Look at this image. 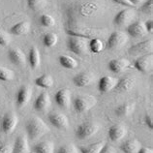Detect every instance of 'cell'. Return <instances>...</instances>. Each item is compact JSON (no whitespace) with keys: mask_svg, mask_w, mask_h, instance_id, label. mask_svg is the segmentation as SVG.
<instances>
[{"mask_svg":"<svg viewBox=\"0 0 153 153\" xmlns=\"http://www.w3.org/2000/svg\"><path fill=\"white\" fill-rule=\"evenodd\" d=\"M25 130L28 139H30L31 140H36L45 136L47 133H49L50 128L48 127L43 119L38 116H33L26 122Z\"/></svg>","mask_w":153,"mask_h":153,"instance_id":"cell-1","label":"cell"},{"mask_svg":"<svg viewBox=\"0 0 153 153\" xmlns=\"http://www.w3.org/2000/svg\"><path fill=\"white\" fill-rule=\"evenodd\" d=\"M67 48L71 52L76 55H84L89 52L88 39L78 36H70L67 40Z\"/></svg>","mask_w":153,"mask_h":153,"instance_id":"cell-2","label":"cell"},{"mask_svg":"<svg viewBox=\"0 0 153 153\" xmlns=\"http://www.w3.org/2000/svg\"><path fill=\"white\" fill-rule=\"evenodd\" d=\"M96 104H97V100L92 95H79L73 100V107L78 114L88 111Z\"/></svg>","mask_w":153,"mask_h":153,"instance_id":"cell-3","label":"cell"},{"mask_svg":"<svg viewBox=\"0 0 153 153\" xmlns=\"http://www.w3.org/2000/svg\"><path fill=\"white\" fill-rule=\"evenodd\" d=\"M100 126L98 123L87 121L83 122L76 127V136L79 140H88L95 136L99 132Z\"/></svg>","mask_w":153,"mask_h":153,"instance_id":"cell-4","label":"cell"},{"mask_svg":"<svg viewBox=\"0 0 153 153\" xmlns=\"http://www.w3.org/2000/svg\"><path fill=\"white\" fill-rule=\"evenodd\" d=\"M136 17L137 13L133 8H126L115 15L114 19V25L118 27H127L135 22Z\"/></svg>","mask_w":153,"mask_h":153,"instance_id":"cell-5","label":"cell"},{"mask_svg":"<svg viewBox=\"0 0 153 153\" xmlns=\"http://www.w3.org/2000/svg\"><path fill=\"white\" fill-rule=\"evenodd\" d=\"M128 35L123 31H114L108 36L107 48L108 50H119L128 42Z\"/></svg>","mask_w":153,"mask_h":153,"instance_id":"cell-6","label":"cell"},{"mask_svg":"<svg viewBox=\"0 0 153 153\" xmlns=\"http://www.w3.org/2000/svg\"><path fill=\"white\" fill-rule=\"evenodd\" d=\"M153 50V41L151 39L144 40L136 45L132 46L128 50V53L131 56H142L144 54L150 53Z\"/></svg>","mask_w":153,"mask_h":153,"instance_id":"cell-7","label":"cell"},{"mask_svg":"<svg viewBox=\"0 0 153 153\" xmlns=\"http://www.w3.org/2000/svg\"><path fill=\"white\" fill-rule=\"evenodd\" d=\"M18 123H19V117L17 114H15L14 111L7 112L2 118V122H1L2 131L5 134L10 135L12 133H14V131L18 126Z\"/></svg>","mask_w":153,"mask_h":153,"instance_id":"cell-8","label":"cell"},{"mask_svg":"<svg viewBox=\"0 0 153 153\" xmlns=\"http://www.w3.org/2000/svg\"><path fill=\"white\" fill-rule=\"evenodd\" d=\"M134 67H135V69H137L139 72H140V73H143V74L150 73L153 68V53L152 52L140 56L135 61Z\"/></svg>","mask_w":153,"mask_h":153,"instance_id":"cell-9","label":"cell"},{"mask_svg":"<svg viewBox=\"0 0 153 153\" xmlns=\"http://www.w3.org/2000/svg\"><path fill=\"white\" fill-rule=\"evenodd\" d=\"M48 117H49L50 123L55 128L60 129V130H66L69 127V119L64 114L58 111H53L49 114Z\"/></svg>","mask_w":153,"mask_h":153,"instance_id":"cell-10","label":"cell"},{"mask_svg":"<svg viewBox=\"0 0 153 153\" xmlns=\"http://www.w3.org/2000/svg\"><path fill=\"white\" fill-rule=\"evenodd\" d=\"M126 31V34L132 38H143L147 34L144 22L140 21H135L134 22H132L130 25L127 26Z\"/></svg>","mask_w":153,"mask_h":153,"instance_id":"cell-11","label":"cell"},{"mask_svg":"<svg viewBox=\"0 0 153 153\" xmlns=\"http://www.w3.org/2000/svg\"><path fill=\"white\" fill-rule=\"evenodd\" d=\"M108 67L111 72L114 74H120L126 71L128 68L131 67V63L125 58H115L111 59L108 64Z\"/></svg>","mask_w":153,"mask_h":153,"instance_id":"cell-12","label":"cell"},{"mask_svg":"<svg viewBox=\"0 0 153 153\" xmlns=\"http://www.w3.org/2000/svg\"><path fill=\"white\" fill-rule=\"evenodd\" d=\"M94 75L89 71L80 72L73 78V83L76 87H86L93 82Z\"/></svg>","mask_w":153,"mask_h":153,"instance_id":"cell-13","label":"cell"},{"mask_svg":"<svg viewBox=\"0 0 153 153\" xmlns=\"http://www.w3.org/2000/svg\"><path fill=\"white\" fill-rule=\"evenodd\" d=\"M108 135L111 142L117 143L127 136V128L122 124H114L108 129Z\"/></svg>","mask_w":153,"mask_h":153,"instance_id":"cell-14","label":"cell"},{"mask_svg":"<svg viewBox=\"0 0 153 153\" xmlns=\"http://www.w3.org/2000/svg\"><path fill=\"white\" fill-rule=\"evenodd\" d=\"M72 94L68 88H61L54 95V100L56 104L62 108H68L71 104Z\"/></svg>","mask_w":153,"mask_h":153,"instance_id":"cell-15","label":"cell"},{"mask_svg":"<svg viewBox=\"0 0 153 153\" xmlns=\"http://www.w3.org/2000/svg\"><path fill=\"white\" fill-rule=\"evenodd\" d=\"M32 97V88L29 85H23L17 93V106L22 108L29 103Z\"/></svg>","mask_w":153,"mask_h":153,"instance_id":"cell-16","label":"cell"},{"mask_svg":"<svg viewBox=\"0 0 153 153\" xmlns=\"http://www.w3.org/2000/svg\"><path fill=\"white\" fill-rule=\"evenodd\" d=\"M51 105L50 94L48 92H42L40 95L36 98L34 102V108L39 112H45L49 110V108Z\"/></svg>","mask_w":153,"mask_h":153,"instance_id":"cell-17","label":"cell"},{"mask_svg":"<svg viewBox=\"0 0 153 153\" xmlns=\"http://www.w3.org/2000/svg\"><path fill=\"white\" fill-rule=\"evenodd\" d=\"M116 83H117V79L112 78V76H102L98 82V90L101 93H108V92L114 89Z\"/></svg>","mask_w":153,"mask_h":153,"instance_id":"cell-18","label":"cell"},{"mask_svg":"<svg viewBox=\"0 0 153 153\" xmlns=\"http://www.w3.org/2000/svg\"><path fill=\"white\" fill-rule=\"evenodd\" d=\"M136 84V79L133 76H125L122 79L117 80V83L114 89L118 92H127L130 91Z\"/></svg>","mask_w":153,"mask_h":153,"instance_id":"cell-19","label":"cell"},{"mask_svg":"<svg viewBox=\"0 0 153 153\" xmlns=\"http://www.w3.org/2000/svg\"><path fill=\"white\" fill-rule=\"evenodd\" d=\"M8 56H9L10 61L16 66H23L25 64L26 57L25 52L18 48L11 49L8 52Z\"/></svg>","mask_w":153,"mask_h":153,"instance_id":"cell-20","label":"cell"},{"mask_svg":"<svg viewBox=\"0 0 153 153\" xmlns=\"http://www.w3.org/2000/svg\"><path fill=\"white\" fill-rule=\"evenodd\" d=\"M30 147L28 143V140L25 136L21 135L16 139L13 144L12 153H29Z\"/></svg>","mask_w":153,"mask_h":153,"instance_id":"cell-21","label":"cell"},{"mask_svg":"<svg viewBox=\"0 0 153 153\" xmlns=\"http://www.w3.org/2000/svg\"><path fill=\"white\" fill-rule=\"evenodd\" d=\"M142 147V143L137 139H130L125 140L120 146L122 153H138L140 148Z\"/></svg>","mask_w":153,"mask_h":153,"instance_id":"cell-22","label":"cell"},{"mask_svg":"<svg viewBox=\"0 0 153 153\" xmlns=\"http://www.w3.org/2000/svg\"><path fill=\"white\" fill-rule=\"evenodd\" d=\"M33 153H54V143L51 140H43L32 147Z\"/></svg>","mask_w":153,"mask_h":153,"instance_id":"cell-23","label":"cell"},{"mask_svg":"<svg viewBox=\"0 0 153 153\" xmlns=\"http://www.w3.org/2000/svg\"><path fill=\"white\" fill-rule=\"evenodd\" d=\"M30 30V22L26 21L19 22L18 23H16L15 25L11 27L10 32L11 34L16 35V36H22L27 34Z\"/></svg>","mask_w":153,"mask_h":153,"instance_id":"cell-24","label":"cell"},{"mask_svg":"<svg viewBox=\"0 0 153 153\" xmlns=\"http://www.w3.org/2000/svg\"><path fill=\"white\" fill-rule=\"evenodd\" d=\"M105 47L106 45L101 38L95 37L88 40V51L91 53H100L104 51Z\"/></svg>","mask_w":153,"mask_h":153,"instance_id":"cell-25","label":"cell"},{"mask_svg":"<svg viewBox=\"0 0 153 153\" xmlns=\"http://www.w3.org/2000/svg\"><path fill=\"white\" fill-rule=\"evenodd\" d=\"M28 62L32 69H36L41 64V54L36 47H32L28 54Z\"/></svg>","mask_w":153,"mask_h":153,"instance_id":"cell-26","label":"cell"},{"mask_svg":"<svg viewBox=\"0 0 153 153\" xmlns=\"http://www.w3.org/2000/svg\"><path fill=\"white\" fill-rule=\"evenodd\" d=\"M135 111V103H124L115 108V114L119 117H126Z\"/></svg>","mask_w":153,"mask_h":153,"instance_id":"cell-27","label":"cell"},{"mask_svg":"<svg viewBox=\"0 0 153 153\" xmlns=\"http://www.w3.org/2000/svg\"><path fill=\"white\" fill-rule=\"evenodd\" d=\"M35 84L44 89H49L53 85V78L51 75L44 74L35 79Z\"/></svg>","mask_w":153,"mask_h":153,"instance_id":"cell-28","label":"cell"},{"mask_svg":"<svg viewBox=\"0 0 153 153\" xmlns=\"http://www.w3.org/2000/svg\"><path fill=\"white\" fill-rule=\"evenodd\" d=\"M58 61L60 65L65 69H76L78 67V61L69 55H60L58 57Z\"/></svg>","mask_w":153,"mask_h":153,"instance_id":"cell-29","label":"cell"},{"mask_svg":"<svg viewBox=\"0 0 153 153\" xmlns=\"http://www.w3.org/2000/svg\"><path fill=\"white\" fill-rule=\"evenodd\" d=\"M105 144L104 142H97L94 143H91L89 146H80L79 151L80 153H99V151L101 150V148Z\"/></svg>","mask_w":153,"mask_h":153,"instance_id":"cell-30","label":"cell"},{"mask_svg":"<svg viewBox=\"0 0 153 153\" xmlns=\"http://www.w3.org/2000/svg\"><path fill=\"white\" fill-rule=\"evenodd\" d=\"M58 42V36L53 32H49L46 33L43 37V44L47 48H52L54 47Z\"/></svg>","mask_w":153,"mask_h":153,"instance_id":"cell-31","label":"cell"},{"mask_svg":"<svg viewBox=\"0 0 153 153\" xmlns=\"http://www.w3.org/2000/svg\"><path fill=\"white\" fill-rule=\"evenodd\" d=\"M15 73L13 70L8 69L6 67L0 66V80L3 82H10V80L14 79Z\"/></svg>","mask_w":153,"mask_h":153,"instance_id":"cell-32","label":"cell"},{"mask_svg":"<svg viewBox=\"0 0 153 153\" xmlns=\"http://www.w3.org/2000/svg\"><path fill=\"white\" fill-rule=\"evenodd\" d=\"M27 6L33 11H39L46 6L47 0H26Z\"/></svg>","mask_w":153,"mask_h":153,"instance_id":"cell-33","label":"cell"},{"mask_svg":"<svg viewBox=\"0 0 153 153\" xmlns=\"http://www.w3.org/2000/svg\"><path fill=\"white\" fill-rule=\"evenodd\" d=\"M40 23H41V25L44 27L50 28V27H52L55 25V19L51 15L44 14L40 17Z\"/></svg>","mask_w":153,"mask_h":153,"instance_id":"cell-34","label":"cell"},{"mask_svg":"<svg viewBox=\"0 0 153 153\" xmlns=\"http://www.w3.org/2000/svg\"><path fill=\"white\" fill-rule=\"evenodd\" d=\"M140 11L146 15H152L153 13V0H146L140 7Z\"/></svg>","mask_w":153,"mask_h":153,"instance_id":"cell-35","label":"cell"},{"mask_svg":"<svg viewBox=\"0 0 153 153\" xmlns=\"http://www.w3.org/2000/svg\"><path fill=\"white\" fill-rule=\"evenodd\" d=\"M57 153H78V149L74 144H65L58 149Z\"/></svg>","mask_w":153,"mask_h":153,"instance_id":"cell-36","label":"cell"},{"mask_svg":"<svg viewBox=\"0 0 153 153\" xmlns=\"http://www.w3.org/2000/svg\"><path fill=\"white\" fill-rule=\"evenodd\" d=\"M11 43L10 37L5 33H1L0 32V46L2 47H7Z\"/></svg>","mask_w":153,"mask_h":153,"instance_id":"cell-37","label":"cell"},{"mask_svg":"<svg viewBox=\"0 0 153 153\" xmlns=\"http://www.w3.org/2000/svg\"><path fill=\"white\" fill-rule=\"evenodd\" d=\"M143 123L146 124V126L149 129L153 130V117L151 114H146L143 117Z\"/></svg>","mask_w":153,"mask_h":153,"instance_id":"cell-38","label":"cell"},{"mask_svg":"<svg viewBox=\"0 0 153 153\" xmlns=\"http://www.w3.org/2000/svg\"><path fill=\"white\" fill-rule=\"evenodd\" d=\"M99 153H117L114 146H110L108 143H105Z\"/></svg>","mask_w":153,"mask_h":153,"instance_id":"cell-39","label":"cell"},{"mask_svg":"<svg viewBox=\"0 0 153 153\" xmlns=\"http://www.w3.org/2000/svg\"><path fill=\"white\" fill-rule=\"evenodd\" d=\"M13 146L10 143H2L0 144V153H12Z\"/></svg>","mask_w":153,"mask_h":153,"instance_id":"cell-40","label":"cell"},{"mask_svg":"<svg viewBox=\"0 0 153 153\" xmlns=\"http://www.w3.org/2000/svg\"><path fill=\"white\" fill-rule=\"evenodd\" d=\"M144 26H146L147 33H152L153 32V21L152 19H148V21L144 22Z\"/></svg>","mask_w":153,"mask_h":153,"instance_id":"cell-41","label":"cell"},{"mask_svg":"<svg viewBox=\"0 0 153 153\" xmlns=\"http://www.w3.org/2000/svg\"><path fill=\"white\" fill-rule=\"evenodd\" d=\"M114 3L116 4H119V5H122V6H125L127 8H132V7H134L132 5V4L128 1V0H112Z\"/></svg>","mask_w":153,"mask_h":153,"instance_id":"cell-42","label":"cell"},{"mask_svg":"<svg viewBox=\"0 0 153 153\" xmlns=\"http://www.w3.org/2000/svg\"><path fill=\"white\" fill-rule=\"evenodd\" d=\"M138 153H153V150L151 149V148L142 146L140 148V150L138 151Z\"/></svg>","mask_w":153,"mask_h":153,"instance_id":"cell-43","label":"cell"},{"mask_svg":"<svg viewBox=\"0 0 153 153\" xmlns=\"http://www.w3.org/2000/svg\"><path fill=\"white\" fill-rule=\"evenodd\" d=\"M128 1L130 2L133 6H138L140 3L143 2V0H128Z\"/></svg>","mask_w":153,"mask_h":153,"instance_id":"cell-44","label":"cell"}]
</instances>
